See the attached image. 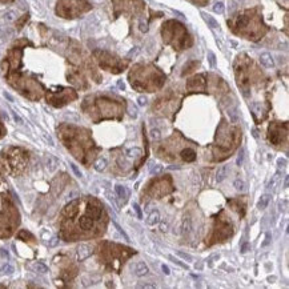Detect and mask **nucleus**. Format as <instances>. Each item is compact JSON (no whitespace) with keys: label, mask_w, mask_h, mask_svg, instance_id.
<instances>
[{"label":"nucleus","mask_w":289,"mask_h":289,"mask_svg":"<svg viewBox=\"0 0 289 289\" xmlns=\"http://www.w3.org/2000/svg\"><path fill=\"white\" fill-rule=\"evenodd\" d=\"M92 248H91L89 245H87V244H81V245L77 246V249H76V256H77V260L79 261H84L85 258H88L92 254Z\"/></svg>","instance_id":"obj_1"},{"label":"nucleus","mask_w":289,"mask_h":289,"mask_svg":"<svg viewBox=\"0 0 289 289\" xmlns=\"http://www.w3.org/2000/svg\"><path fill=\"white\" fill-rule=\"evenodd\" d=\"M133 273H135L137 277H144V276H147L148 273H149V269H148L147 264L140 261V263L133 265Z\"/></svg>","instance_id":"obj_2"},{"label":"nucleus","mask_w":289,"mask_h":289,"mask_svg":"<svg viewBox=\"0 0 289 289\" xmlns=\"http://www.w3.org/2000/svg\"><path fill=\"white\" fill-rule=\"evenodd\" d=\"M260 63L265 68H273L275 67V60H273L271 53H268V52H264L260 55Z\"/></svg>","instance_id":"obj_3"},{"label":"nucleus","mask_w":289,"mask_h":289,"mask_svg":"<svg viewBox=\"0 0 289 289\" xmlns=\"http://www.w3.org/2000/svg\"><path fill=\"white\" fill-rule=\"evenodd\" d=\"M87 216L92 217L93 220H99L101 217V208L100 207H97V205H88Z\"/></svg>","instance_id":"obj_4"},{"label":"nucleus","mask_w":289,"mask_h":289,"mask_svg":"<svg viewBox=\"0 0 289 289\" xmlns=\"http://www.w3.org/2000/svg\"><path fill=\"white\" fill-rule=\"evenodd\" d=\"M79 224H80V227L84 231H89V229L93 228V219L89 216H83L80 219V221H79Z\"/></svg>","instance_id":"obj_5"},{"label":"nucleus","mask_w":289,"mask_h":289,"mask_svg":"<svg viewBox=\"0 0 289 289\" xmlns=\"http://www.w3.org/2000/svg\"><path fill=\"white\" fill-rule=\"evenodd\" d=\"M45 164H47L48 171L53 172L56 168H58V165H59V160L56 159L55 156H51V155H48V156L45 157Z\"/></svg>","instance_id":"obj_6"},{"label":"nucleus","mask_w":289,"mask_h":289,"mask_svg":"<svg viewBox=\"0 0 289 289\" xmlns=\"http://www.w3.org/2000/svg\"><path fill=\"white\" fill-rule=\"evenodd\" d=\"M228 172H229V167L228 165H221V167L219 168V171H217L216 173V180L217 182H221L224 179H225L227 176H228Z\"/></svg>","instance_id":"obj_7"},{"label":"nucleus","mask_w":289,"mask_h":289,"mask_svg":"<svg viewBox=\"0 0 289 289\" xmlns=\"http://www.w3.org/2000/svg\"><path fill=\"white\" fill-rule=\"evenodd\" d=\"M201 16H202V19L207 21V24H208L211 28H213V29H217L219 28V23H217V20L216 19L213 18V16H211V15H208V13H205V12H201Z\"/></svg>","instance_id":"obj_8"},{"label":"nucleus","mask_w":289,"mask_h":289,"mask_svg":"<svg viewBox=\"0 0 289 289\" xmlns=\"http://www.w3.org/2000/svg\"><path fill=\"white\" fill-rule=\"evenodd\" d=\"M160 223V213L157 211L151 212L149 216L147 217V224L148 225H156Z\"/></svg>","instance_id":"obj_9"},{"label":"nucleus","mask_w":289,"mask_h":289,"mask_svg":"<svg viewBox=\"0 0 289 289\" xmlns=\"http://www.w3.org/2000/svg\"><path fill=\"white\" fill-rule=\"evenodd\" d=\"M181 157L185 160V161H193L196 159V153H195V151L191 149V148H187L181 152Z\"/></svg>","instance_id":"obj_10"},{"label":"nucleus","mask_w":289,"mask_h":289,"mask_svg":"<svg viewBox=\"0 0 289 289\" xmlns=\"http://www.w3.org/2000/svg\"><path fill=\"white\" fill-rule=\"evenodd\" d=\"M115 191L120 199H127V197L129 196V192H128V189L125 188L124 185H120V184L115 185Z\"/></svg>","instance_id":"obj_11"},{"label":"nucleus","mask_w":289,"mask_h":289,"mask_svg":"<svg viewBox=\"0 0 289 289\" xmlns=\"http://www.w3.org/2000/svg\"><path fill=\"white\" fill-rule=\"evenodd\" d=\"M77 212V208H76V202H70L68 205L65 207V209H64V213L67 214V216H75V213Z\"/></svg>","instance_id":"obj_12"},{"label":"nucleus","mask_w":289,"mask_h":289,"mask_svg":"<svg viewBox=\"0 0 289 289\" xmlns=\"http://www.w3.org/2000/svg\"><path fill=\"white\" fill-rule=\"evenodd\" d=\"M269 200H271V195H268V193L263 195L261 199H260V201H258V204H257V208L258 209H265L266 205H268Z\"/></svg>","instance_id":"obj_13"},{"label":"nucleus","mask_w":289,"mask_h":289,"mask_svg":"<svg viewBox=\"0 0 289 289\" xmlns=\"http://www.w3.org/2000/svg\"><path fill=\"white\" fill-rule=\"evenodd\" d=\"M233 187H234V189H236V191H239V192H245L246 191V184L243 181V180H240V179L234 180Z\"/></svg>","instance_id":"obj_14"},{"label":"nucleus","mask_w":289,"mask_h":289,"mask_svg":"<svg viewBox=\"0 0 289 289\" xmlns=\"http://www.w3.org/2000/svg\"><path fill=\"white\" fill-rule=\"evenodd\" d=\"M163 165L160 164H153V165H151L149 167V173L152 175V176H157V175H160L163 172Z\"/></svg>","instance_id":"obj_15"},{"label":"nucleus","mask_w":289,"mask_h":289,"mask_svg":"<svg viewBox=\"0 0 289 289\" xmlns=\"http://www.w3.org/2000/svg\"><path fill=\"white\" fill-rule=\"evenodd\" d=\"M105 168H107V160H105V159H99L95 163V169L97 172L104 171Z\"/></svg>","instance_id":"obj_16"},{"label":"nucleus","mask_w":289,"mask_h":289,"mask_svg":"<svg viewBox=\"0 0 289 289\" xmlns=\"http://www.w3.org/2000/svg\"><path fill=\"white\" fill-rule=\"evenodd\" d=\"M32 268L35 269L38 273H47V272H48V266L44 265L43 263H35L32 265Z\"/></svg>","instance_id":"obj_17"},{"label":"nucleus","mask_w":289,"mask_h":289,"mask_svg":"<svg viewBox=\"0 0 289 289\" xmlns=\"http://www.w3.org/2000/svg\"><path fill=\"white\" fill-rule=\"evenodd\" d=\"M228 115H229V117H231V121L232 123H237V120H239V112H237V107L229 108V109H228Z\"/></svg>","instance_id":"obj_18"},{"label":"nucleus","mask_w":289,"mask_h":289,"mask_svg":"<svg viewBox=\"0 0 289 289\" xmlns=\"http://www.w3.org/2000/svg\"><path fill=\"white\" fill-rule=\"evenodd\" d=\"M168 258H169V260H171V261H172V263H173V264H177V265H179V266H181V268L189 269V266L187 265V264H184V263H182L181 260H179V258L173 257V256H172V254H168Z\"/></svg>","instance_id":"obj_19"},{"label":"nucleus","mask_w":289,"mask_h":289,"mask_svg":"<svg viewBox=\"0 0 289 289\" xmlns=\"http://www.w3.org/2000/svg\"><path fill=\"white\" fill-rule=\"evenodd\" d=\"M244 157H245V149H244V148H241V149L239 151V153H237V160H236V164L239 165V167H240V165H243Z\"/></svg>","instance_id":"obj_20"},{"label":"nucleus","mask_w":289,"mask_h":289,"mask_svg":"<svg viewBox=\"0 0 289 289\" xmlns=\"http://www.w3.org/2000/svg\"><path fill=\"white\" fill-rule=\"evenodd\" d=\"M0 271H1V273H4V275H12L15 272V269H13V266L9 265V264H4Z\"/></svg>","instance_id":"obj_21"},{"label":"nucleus","mask_w":289,"mask_h":289,"mask_svg":"<svg viewBox=\"0 0 289 289\" xmlns=\"http://www.w3.org/2000/svg\"><path fill=\"white\" fill-rule=\"evenodd\" d=\"M127 155L129 157H139L140 155H141V149H140V148H132V149H128Z\"/></svg>","instance_id":"obj_22"},{"label":"nucleus","mask_w":289,"mask_h":289,"mask_svg":"<svg viewBox=\"0 0 289 289\" xmlns=\"http://www.w3.org/2000/svg\"><path fill=\"white\" fill-rule=\"evenodd\" d=\"M224 9H225V6H224L223 1H217V3L213 6V11L216 12V13H223Z\"/></svg>","instance_id":"obj_23"},{"label":"nucleus","mask_w":289,"mask_h":289,"mask_svg":"<svg viewBox=\"0 0 289 289\" xmlns=\"http://www.w3.org/2000/svg\"><path fill=\"white\" fill-rule=\"evenodd\" d=\"M176 254H177V256H180V257H181L182 260H185V261H192V260H193L191 254L185 253V252H182V251H177V252H176Z\"/></svg>","instance_id":"obj_24"},{"label":"nucleus","mask_w":289,"mask_h":289,"mask_svg":"<svg viewBox=\"0 0 289 289\" xmlns=\"http://www.w3.org/2000/svg\"><path fill=\"white\" fill-rule=\"evenodd\" d=\"M208 61H209V65L213 68V67H216V55H214L212 51H209L208 52Z\"/></svg>","instance_id":"obj_25"},{"label":"nucleus","mask_w":289,"mask_h":289,"mask_svg":"<svg viewBox=\"0 0 289 289\" xmlns=\"http://www.w3.org/2000/svg\"><path fill=\"white\" fill-rule=\"evenodd\" d=\"M149 135H151V139H153V140H160L161 139V132H160L159 129H152Z\"/></svg>","instance_id":"obj_26"},{"label":"nucleus","mask_w":289,"mask_h":289,"mask_svg":"<svg viewBox=\"0 0 289 289\" xmlns=\"http://www.w3.org/2000/svg\"><path fill=\"white\" fill-rule=\"evenodd\" d=\"M71 169H72V171H73V173H75L76 175V177H79V179H80V177H83V173H81V171H80V169H79V168H77V165H76V164H73V163H71Z\"/></svg>","instance_id":"obj_27"},{"label":"nucleus","mask_w":289,"mask_h":289,"mask_svg":"<svg viewBox=\"0 0 289 289\" xmlns=\"http://www.w3.org/2000/svg\"><path fill=\"white\" fill-rule=\"evenodd\" d=\"M113 224H115V228H116V229H117V232H119V233L121 234V236H123V237H124V239H125V240H127V241H129V237H128V234H127V233H125V232H124V231H123V229H121V228H120V225H119V224H117V223H113Z\"/></svg>","instance_id":"obj_28"},{"label":"nucleus","mask_w":289,"mask_h":289,"mask_svg":"<svg viewBox=\"0 0 289 289\" xmlns=\"http://www.w3.org/2000/svg\"><path fill=\"white\" fill-rule=\"evenodd\" d=\"M3 18L6 19L7 21H12V20L15 19V12H13V11H7L6 13H4Z\"/></svg>","instance_id":"obj_29"},{"label":"nucleus","mask_w":289,"mask_h":289,"mask_svg":"<svg viewBox=\"0 0 289 289\" xmlns=\"http://www.w3.org/2000/svg\"><path fill=\"white\" fill-rule=\"evenodd\" d=\"M191 228H192V227H191V219H189V217H187V219H185V221H184V232H187V233H188V232L191 231Z\"/></svg>","instance_id":"obj_30"},{"label":"nucleus","mask_w":289,"mask_h":289,"mask_svg":"<svg viewBox=\"0 0 289 289\" xmlns=\"http://www.w3.org/2000/svg\"><path fill=\"white\" fill-rule=\"evenodd\" d=\"M246 23H248V18H246V16H240V18H239V20H237L239 27H244Z\"/></svg>","instance_id":"obj_31"},{"label":"nucleus","mask_w":289,"mask_h":289,"mask_svg":"<svg viewBox=\"0 0 289 289\" xmlns=\"http://www.w3.org/2000/svg\"><path fill=\"white\" fill-rule=\"evenodd\" d=\"M139 51H140L139 47H133L129 52H128V58H133V56H136L137 53H139Z\"/></svg>","instance_id":"obj_32"},{"label":"nucleus","mask_w":289,"mask_h":289,"mask_svg":"<svg viewBox=\"0 0 289 289\" xmlns=\"http://www.w3.org/2000/svg\"><path fill=\"white\" fill-rule=\"evenodd\" d=\"M11 113H12V117H13V120H15V121H16V123H18L19 125H21V124H23V120H21V117L18 115V113H16V112H13V111H12Z\"/></svg>","instance_id":"obj_33"},{"label":"nucleus","mask_w":289,"mask_h":289,"mask_svg":"<svg viewBox=\"0 0 289 289\" xmlns=\"http://www.w3.org/2000/svg\"><path fill=\"white\" fill-rule=\"evenodd\" d=\"M139 28H140V31H141V32H148V24L145 23L144 20H140Z\"/></svg>","instance_id":"obj_34"},{"label":"nucleus","mask_w":289,"mask_h":289,"mask_svg":"<svg viewBox=\"0 0 289 289\" xmlns=\"http://www.w3.org/2000/svg\"><path fill=\"white\" fill-rule=\"evenodd\" d=\"M133 208H135V211H136V213H137V217L139 219H143V213H141V208L139 207V204H133Z\"/></svg>","instance_id":"obj_35"},{"label":"nucleus","mask_w":289,"mask_h":289,"mask_svg":"<svg viewBox=\"0 0 289 289\" xmlns=\"http://www.w3.org/2000/svg\"><path fill=\"white\" fill-rule=\"evenodd\" d=\"M137 104L141 105V107H144V105L147 104V97H145V96H140V97L137 99Z\"/></svg>","instance_id":"obj_36"},{"label":"nucleus","mask_w":289,"mask_h":289,"mask_svg":"<svg viewBox=\"0 0 289 289\" xmlns=\"http://www.w3.org/2000/svg\"><path fill=\"white\" fill-rule=\"evenodd\" d=\"M278 175H280V171H278V172H277V175H276V176L271 180V182L268 184V188H272V187H273V185L276 184V181H277V179H278Z\"/></svg>","instance_id":"obj_37"},{"label":"nucleus","mask_w":289,"mask_h":289,"mask_svg":"<svg viewBox=\"0 0 289 289\" xmlns=\"http://www.w3.org/2000/svg\"><path fill=\"white\" fill-rule=\"evenodd\" d=\"M58 244H59V239H58V237H52V239H51V241L48 243V245L49 246H56Z\"/></svg>","instance_id":"obj_38"},{"label":"nucleus","mask_w":289,"mask_h":289,"mask_svg":"<svg viewBox=\"0 0 289 289\" xmlns=\"http://www.w3.org/2000/svg\"><path fill=\"white\" fill-rule=\"evenodd\" d=\"M6 33H7V28L0 24V39H3L4 36H6Z\"/></svg>","instance_id":"obj_39"},{"label":"nucleus","mask_w":289,"mask_h":289,"mask_svg":"<svg viewBox=\"0 0 289 289\" xmlns=\"http://www.w3.org/2000/svg\"><path fill=\"white\" fill-rule=\"evenodd\" d=\"M77 196H79V193L76 191H73V192H71V193L67 196V199H68V200H73V199H76Z\"/></svg>","instance_id":"obj_40"},{"label":"nucleus","mask_w":289,"mask_h":289,"mask_svg":"<svg viewBox=\"0 0 289 289\" xmlns=\"http://www.w3.org/2000/svg\"><path fill=\"white\" fill-rule=\"evenodd\" d=\"M269 243H271V234H266V236H265V241H264V243L261 244V246L264 248V246H266Z\"/></svg>","instance_id":"obj_41"},{"label":"nucleus","mask_w":289,"mask_h":289,"mask_svg":"<svg viewBox=\"0 0 289 289\" xmlns=\"http://www.w3.org/2000/svg\"><path fill=\"white\" fill-rule=\"evenodd\" d=\"M139 288H149V289H153L156 288L155 284H144V285H139Z\"/></svg>","instance_id":"obj_42"},{"label":"nucleus","mask_w":289,"mask_h":289,"mask_svg":"<svg viewBox=\"0 0 289 289\" xmlns=\"http://www.w3.org/2000/svg\"><path fill=\"white\" fill-rule=\"evenodd\" d=\"M161 269H163V272H164L165 275H169V273H171V271H169V268H168V266L165 265V264H163V265H161Z\"/></svg>","instance_id":"obj_43"},{"label":"nucleus","mask_w":289,"mask_h":289,"mask_svg":"<svg viewBox=\"0 0 289 289\" xmlns=\"http://www.w3.org/2000/svg\"><path fill=\"white\" fill-rule=\"evenodd\" d=\"M249 248H251V245H249V244H244V245L241 246V252H243V253H246Z\"/></svg>","instance_id":"obj_44"},{"label":"nucleus","mask_w":289,"mask_h":289,"mask_svg":"<svg viewBox=\"0 0 289 289\" xmlns=\"http://www.w3.org/2000/svg\"><path fill=\"white\" fill-rule=\"evenodd\" d=\"M3 95H4V97H6L8 101H13V97H12V96L9 95L8 92H6V91H4V92H3Z\"/></svg>","instance_id":"obj_45"},{"label":"nucleus","mask_w":289,"mask_h":289,"mask_svg":"<svg viewBox=\"0 0 289 289\" xmlns=\"http://www.w3.org/2000/svg\"><path fill=\"white\" fill-rule=\"evenodd\" d=\"M0 254H1L3 257H6V258H8V256H9V254H8V252H7L6 249H1V251H0Z\"/></svg>","instance_id":"obj_46"},{"label":"nucleus","mask_w":289,"mask_h":289,"mask_svg":"<svg viewBox=\"0 0 289 289\" xmlns=\"http://www.w3.org/2000/svg\"><path fill=\"white\" fill-rule=\"evenodd\" d=\"M288 184H289V177L285 176V180H284V188H288Z\"/></svg>","instance_id":"obj_47"},{"label":"nucleus","mask_w":289,"mask_h":289,"mask_svg":"<svg viewBox=\"0 0 289 289\" xmlns=\"http://www.w3.org/2000/svg\"><path fill=\"white\" fill-rule=\"evenodd\" d=\"M252 133H253V137H254V139H258V135H257V131H256V129H252Z\"/></svg>","instance_id":"obj_48"},{"label":"nucleus","mask_w":289,"mask_h":289,"mask_svg":"<svg viewBox=\"0 0 289 289\" xmlns=\"http://www.w3.org/2000/svg\"><path fill=\"white\" fill-rule=\"evenodd\" d=\"M119 87L121 88V89H124V83H121V81H119Z\"/></svg>","instance_id":"obj_49"},{"label":"nucleus","mask_w":289,"mask_h":289,"mask_svg":"<svg viewBox=\"0 0 289 289\" xmlns=\"http://www.w3.org/2000/svg\"><path fill=\"white\" fill-rule=\"evenodd\" d=\"M241 0H234V3H240Z\"/></svg>","instance_id":"obj_50"}]
</instances>
